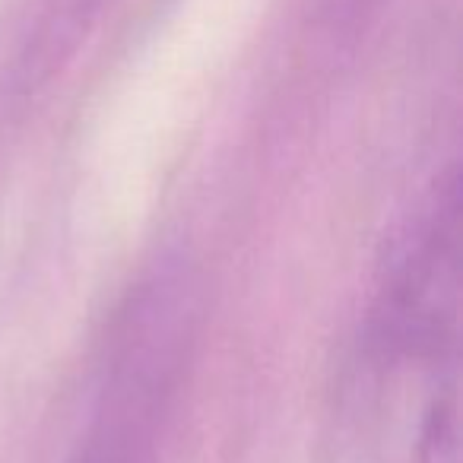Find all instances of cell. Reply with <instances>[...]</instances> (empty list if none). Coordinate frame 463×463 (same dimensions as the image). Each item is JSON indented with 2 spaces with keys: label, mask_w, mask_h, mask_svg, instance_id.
<instances>
[{
  "label": "cell",
  "mask_w": 463,
  "mask_h": 463,
  "mask_svg": "<svg viewBox=\"0 0 463 463\" xmlns=\"http://www.w3.org/2000/svg\"><path fill=\"white\" fill-rule=\"evenodd\" d=\"M197 340V283L162 258L118 311L105 340L96 403L73 463H153Z\"/></svg>",
  "instance_id": "obj_1"
}]
</instances>
